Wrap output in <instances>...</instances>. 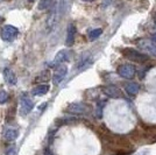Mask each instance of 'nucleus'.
<instances>
[{"instance_id": "12", "label": "nucleus", "mask_w": 156, "mask_h": 155, "mask_svg": "<svg viewBox=\"0 0 156 155\" xmlns=\"http://www.w3.org/2000/svg\"><path fill=\"white\" fill-rule=\"evenodd\" d=\"M50 90V85L49 84H41L37 85L36 88H34L32 91V95L35 97H40V96H44L46 93H48Z\"/></svg>"}, {"instance_id": "19", "label": "nucleus", "mask_w": 156, "mask_h": 155, "mask_svg": "<svg viewBox=\"0 0 156 155\" xmlns=\"http://www.w3.org/2000/svg\"><path fill=\"white\" fill-rule=\"evenodd\" d=\"M52 4H54V0H41L39 2V9L40 11H44V9L51 6Z\"/></svg>"}, {"instance_id": "26", "label": "nucleus", "mask_w": 156, "mask_h": 155, "mask_svg": "<svg viewBox=\"0 0 156 155\" xmlns=\"http://www.w3.org/2000/svg\"><path fill=\"white\" fill-rule=\"evenodd\" d=\"M84 1H87V2H91V1H94V0H84Z\"/></svg>"}, {"instance_id": "17", "label": "nucleus", "mask_w": 156, "mask_h": 155, "mask_svg": "<svg viewBox=\"0 0 156 155\" xmlns=\"http://www.w3.org/2000/svg\"><path fill=\"white\" fill-rule=\"evenodd\" d=\"M105 102L103 100H99L97 103V106H96V117L98 119L103 118V112H104V106H105Z\"/></svg>"}, {"instance_id": "8", "label": "nucleus", "mask_w": 156, "mask_h": 155, "mask_svg": "<svg viewBox=\"0 0 156 155\" xmlns=\"http://www.w3.org/2000/svg\"><path fill=\"white\" fill-rule=\"evenodd\" d=\"M137 45L142 49L143 52H149L150 55L155 56L156 57V45L153 43V41H148V40H143V41H140Z\"/></svg>"}, {"instance_id": "18", "label": "nucleus", "mask_w": 156, "mask_h": 155, "mask_svg": "<svg viewBox=\"0 0 156 155\" xmlns=\"http://www.w3.org/2000/svg\"><path fill=\"white\" fill-rule=\"evenodd\" d=\"M101 34H103V29L101 28H96V29H93V31L89 33V39L91 40V41H94L98 38H100Z\"/></svg>"}, {"instance_id": "28", "label": "nucleus", "mask_w": 156, "mask_h": 155, "mask_svg": "<svg viewBox=\"0 0 156 155\" xmlns=\"http://www.w3.org/2000/svg\"><path fill=\"white\" fill-rule=\"evenodd\" d=\"M29 1H34V0H29Z\"/></svg>"}, {"instance_id": "21", "label": "nucleus", "mask_w": 156, "mask_h": 155, "mask_svg": "<svg viewBox=\"0 0 156 155\" xmlns=\"http://www.w3.org/2000/svg\"><path fill=\"white\" fill-rule=\"evenodd\" d=\"M147 71H148V69H142V70L140 71V74H139V77H140V79L144 78L146 74H147Z\"/></svg>"}, {"instance_id": "27", "label": "nucleus", "mask_w": 156, "mask_h": 155, "mask_svg": "<svg viewBox=\"0 0 156 155\" xmlns=\"http://www.w3.org/2000/svg\"><path fill=\"white\" fill-rule=\"evenodd\" d=\"M155 23H156V14H155Z\"/></svg>"}, {"instance_id": "4", "label": "nucleus", "mask_w": 156, "mask_h": 155, "mask_svg": "<svg viewBox=\"0 0 156 155\" xmlns=\"http://www.w3.org/2000/svg\"><path fill=\"white\" fill-rule=\"evenodd\" d=\"M34 109V103L27 93H22L20 98V112L22 116H27Z\"/></svg>"}, {"instance_id": "23", "label": "nucleus", "mask_w": 156, "mask_h": 155, "mask_svg": "<svg viewBox=\"0 0 156 155\" xmlns=\"http://www.w3.org/2000/svg\"><path fill=\"white\" fill-rule=\"evenodd\" d=\"M111 2H112V0H104V1H103V6H108V5H110Z\"/></svg>"}, {"instance_id": "22", "label": "nucleus", "mask_w": 156, "mask_h": 155, "mask_svg": "<svg viewBox=\"0 0 156 155\" xmlns=\"http://www.w3.org/2000/svg\"><path fill=\"white\" fill-rule=\"evenodd\" d=\"M6 155H16V150H15L14 148H11L6 153Z\"/></svg>"}, {"instance_id": "20", "label": "nucleus", "mask_w": 156, "mask_h": 155, "mask_svg": "<svg viewBox=\"0 0 156 155\" xmlns=\"http://www.w3.org/2000/svg\"><path fill=\"white\" fill-rule=\"evenodd\" d=\"M8 93H7L6 90H4V89H0V105H2V104H6L8 102Z\"/></svg>"}, {"instance_id": "9", "label": "nucleus", "mask_w": 156, "mask_h": 155, "mask_svg": "<svg viewBox=\"0 0 156 155\" xmlns=\"http://www.w3.org/2000/svg\"><path fill=\"white\" fill-rule=\"evenodd\" d=\"M76 33H77V29H76V26L73 23H70L68 28H66V39H65V45L68 47H71L73 43H75V39H76Z\"/></svg>"}, {"instance_id": "24", "label": "nucleus", "mask_w": 156, "mask_h": 155, "mask_svg": "<svg viewBox=\"0 0 156 155\" xmlns=\"http://www.w3.org/2000/svg\"><path fill=\"white\" fill-rule=\"evenodd\" d=\"M44 155H52L51 150H50V149H48V148H47L46 150H44Z\"/></svg>"}, {"instance_id": "3", "label": "nucleus", "mask_w": 156, "mask_h": 155, "mask_svg": "<svg viewBox=\"0 0 156 155\" xmlns=\"http://www.w3.org/2000/svg\"><path fill=\"white\" fill-rule=\"evenodd\" d=\"M118 75L125 79H133L136 75V69L132 64H121L118 67Z\"/></svg>"}, {"instance_id": "11", "label": "nucleus", "mask_w": 156, "mask_h": 155, "mask_svg": "<svg viewBox=\"0 0 156 155\" xmlns=\"http://www.w3.org/2000/svg\"><path fill=\"white\" fill-rule=\"evenodd\" d=\"M4 79L8 85H15L18 83V78H16V75L14 74L11 69H4Z\"/></svg>"}, {"instance_id": "5", "label": "nucleus", "mask_w": 156, "mask_h": 155, "mask_svg": "<svg viewBox=\"0 0 156 155\" xmlns=\"http://www.w3.org/2000/svg\"><path fill=\"white\" fill-rule=\"evenodd\" d=\"M59 19V13H58V9H57V5L52 7L51 12L49 14L48 19H47L46 22V28H47V32H51L52 29L55 28V26L57 25Z\"/></svg>"}, {"instance_id": "7", "label": "nucleus", "mask_w": 156, "mask_h": 155, "mask_svg": "<svg viewBox=\"0 0 156 155\" xmlns=\"http://www.w3.org/2000/svg\"><path fill=\"white\" fill-rule=\"evenodd\" d=\"M66 111L73 114H84L89 111V106L83 103H71L66 107Z\"/></svg>"}, {"instance_id": "10", "label": "nucleus", "mask_w": 156, "mask_h": 155, "mask_svg": "<svg viewBox=\"0 0 156 155\" xmlns=\"http://www.w3.org/2000/svg\"><path fill=\"white\" fill-rule=\"evenodd\" d=\"M105 95L106 96H108L111 98H120L122 97V92L121 90L117 88V86H114V85H110V86H106L105 88Z\"/></svg>"}, {"instance_id": "2", "label": "nucleus", "mask_w": 156, "mask_h": 155, "mask_svg": "<svg viewBox=\"0 0 156 155\" xmlns=\"http://www.w3.org/2000/svg\"><path fill=\"white\" fill-rule=\"evenodd\" d=\"M19 35V29L16 27L11 26V25H7V26H4L1 32H0V36L1 39L6 42H12L14 40L18 38Z\"/></svg>"}, {"instance_id": "16", "label": "nucleus", "mask_w": 156, "mask_h": 155, "mask_svg": "<svg viewBox=\"0 0 156 155\" xmlns=\"http://www.w3.org/2000/svg\"><path fill=\"white\" fill-rule=\"evenodd\" d=\"M5 139H6L7 141H14V140H16V138L19 136V131L18 129H14V128H8L5 132Z\"/></svg>"}, {"instance_id": "6", "label": "nucleus", "mask_w": 156, "mask_h": 155, "mask_svg": "<svg viewBox=\"0 0 156 155\" xmlns=\"http://www.w3.org/2000/svg\"><path fill=\"white\" fill-rule=\"evenodd\" d=\"M66 74H68V67L64 64H59L57 68H56V70L54 72V76H52V82H54V84L55 85H59L62 83V81L65 78L66 76Z\"/></svg>"}, {"instance_id": "14", "label": "nucleus", "mask_w": 156, "mask_h": 155, "mask_svg": "<svg viewBox=\"0 0 156 155\" xmlns=\"http://www.w3.org/2000/svg\"><path fill=\"white\" fill-rule=\"evenodd\" d=\"M125 90L129 96H136L140 91V85L135 82H130V83L125 85Z\"/></svg>"}, {"instance_id": "15", "label": "nucleus", "mask_w": 156, "mask_h": 155, "mask_svg": "<svg viewBox=\"0 0 156 155\" xmlns=\"http://www.w3.org/2000/svg\"><path fill=\"white\" fill-rule=\"evenodd\" d=\"M72 0H58V4H57V9H58L59 16H62L63 14L68 11V8L70 6Z\"/></svg>"}, {"instance_id": "1", "label": "nucleus", "mask_w": 156, "mask_h": 155, "mask_svg": "<svg viewBox=\"0 0 156 155\" xmlns=\"http://www.w3.org/2000/svg\"><path fill=\"white\" fill-rule=\"evenodd\" d=\"M122 55L126 58H128L132 62H136V63H144L149 59V56L144 52H141L139 50H135L133 48H125L122 49Z\"/></svg>"}, {"instance_id": "25", "label": "nucleus", "mask_w": 156, "mask_h": 155, "mask_svg": "<svg viewBox=\"0 0 156 155\" xmlns=\"http://www.w3.org/2000/svg\"><path fill=\"white\" fill-rule=\"evenodd\" d=\"M151 41H153V42H155V45H156V33L151 36Z\"/></svg>"}, {"instance_id": "13", "label": "nucleus", "mask_w": 156, "mask_h": 155, "mask_svg": "<svg viewBox=\"0 0 156 155\" xmlns=\"http://www.w3.org/2000/svg\"><path fill=\"white\" fill-rule=\"evenodd\" d=\"M69 58V52L68 50H59L52 61V65H59L65 62Z\"/></svg>"}]
</instances>
